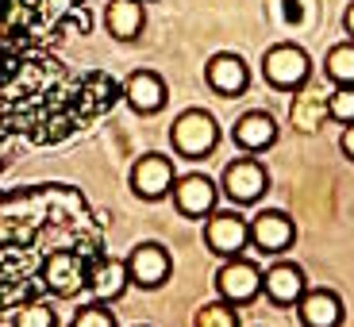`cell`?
<instances>
[{
	"label": "cell",
	"mask_w": 354,
	"mask_h": 327,
	"mask_svg": "<svg viewBox=\"0 0 354 327\" xmlns=\"http://www.w3.org/2000/svg\"><path fill=\"white\" fill-rule=\"evenodd\" d=\"M169 142L181 158H208L220 147V124L216 115H208L204 108H189L174 120L169 127Z\"/></svg>",
	"instance_id": "6da1fadb"
},
{
	"label": "cell",
	"mask_w": 354,
	"mask_h": 327,
	"mask_svg": "<svg viewBox=\"0 0 354 327\" xmlns=\"http://www.w3.org/2000/svg\"><path fill=\"white\" fill-rule=\"evenodd\" d=\"M262 70H266V81H270L274 88H281V93H297V88L312 77V58L297 43H277V46L266 50Z\"/></svg>",
	"instance_id": "7a4b0ae2"
},
{
	"label": "cell",
	"mask_w": 354,
	"mask_h": 327,
	"mask_svg": "<svg viewBox=\"0 0 354 327\" xmlns=\"http://www.w3.org/2000/svg\"><path fill=\"white\" fill-rule=\"evenodd\" d=\"M204 243L208 250L220 258H235L243 254V247L250 243V223L235 212H212L204 216Z\"/></svg>",
	"instance_id": "3957f363"
},
{
	"label": "cell",
	"mask_w": 354,
	"mask_h": 327,
	"mask_svg": "<svg viewBox=\"0 0 354 327\" xmlns=\"http://www.w3.org/2000/svg\"><path fill=\"white\" fill-rule=\"evenodd\" d=\"M216 289H220V297L227 304H250L258 292H262V270H258L254 262L235 254V258H227V265L216 274Z\"/></svg>",
	"instance_id": "277c9868"
},
{
	"label": "cell",
	"mask_w": 354,
	"mask_h": 327,
	"mask_svg": "<svg viewBox=\"0 0 354 327\" xmlns=\"http://www.w3.org/2000/svg\"><path fill=\"white\" fill-rule=\"evenodd\" d=\"M169 270H174L169 250L158 247V243H139V247L131 250V258H127V277H131V285H139V289H158V285H166Z\"/></svg>",
	"instance_id": "5b68a950"
},
{
	"label": "cell",
	"mask_w": 354,
	"mask_h": 327,
	"mask_svg": "<svg viewBox=\"0 0 354 327\" xmlns=\"http://www.w3.org/2000/svg\"><path fill=\"white\" fill-rule=\"evenodd\" d=\"M174 208L189 220H204L216 212V181L204 174H185L174 181Z\"/></svg>",
	"instance_id": "8992f818"
},
{
	"label": "cell",
	"mask_w": 354,
	"mask_h": 327,
	"mask_svg": "<svg viewBox=\"0 0 354 327\" xmlns=\"http://www.w3.org/2000/svg\"><path fill=\"white\" fill-rule=\"evenodd\" d=\"M174 162L166 154H142L131 169V189L142 196V200H158V196L174 193Z\"/></svg>",
	"instance_id": "52a82bcc"
},
{
	"label": "cell",
	"mask_w": 354,
	"mask_h": 327,
	"mask_svg": "<svg viewBox=\"0 0 354 327\" xmlns=\"http://www.w3.org/2000/svg\"><path fill=\"white\" fill-rule=\"evenodd\" d=\"M266 189H270V177H266V169L258 166L250 154L247 158H235L227 169H223V193H227L235 204H254Z\"/></svg>",
	"instance_id": "ba28073f"
},
{
	"label": "cell",
	"mask_w": 354,
	"mask_h": 327,
	"mask_svg": "<svg viewBox=\"0 0 354 327\" xmlns=\"http://www.w3.org/2000/svg\"><path fill=\"white\" fill-rule=\"evenodd\" d=\"M204 81H208V88L220 93V97H239L243 88L250 85V66L243 62L239 54H216V58H208V66H204Z\"/></svg>",
	"instance_id": "9c48e42d"
},
{
	"label": "cell",
	"mask_w": 354,
	"mask_h": 327,
	"mask_svg": "<svg viewBox=\"0 0 354 327\" xmlns=\"http://www.w3.org/2000/svg\"><path fill=\"white\" fill-rule=\"evenodd\" d=\"M250 243L258 250H266V254H285L297 243V227H292V220L285 212H262L250 223Z\"/></svg>",
	"instance_id": "30bf717a"
},
{
	"label": "cell",
	"mask_w": 354,
	"mask_h": 327,
	"mask_svg": "<svg viewBox=\"0 0 354 327\" xmlns=\"http://www.w3.org/2000/svg\"><path fill=\"white\" fill-rule=\"evenodd\" d=\"M262 292L270 297V304H277V308H292V304L304 297V274H301V265L277 262L274 270H266V274H262Z\"/></svg>",
	"instance_id": "8fae6325"
},
{
	"label": "cell",
	"mask_w": 354,
	"mask_h": 327,
	"mask_svg": "<svg viewBox=\"0 0 354 327\" xmlns=\"http://www.w3.org/2000/svg\"><path fill=\"white\" fill-rule=\"evenodd\" d=\"M297 316L304 327H339L343 324V301L331 289H304L297 301Z\"/></svg>",
	"instance_id": "7c38bea8"
},
{
	"label": "cell",
	"mask_w": 354,
	"mask_h": 327,
	"mask_svg": "<svg viewBox=\"0 0 354 327\" xmlns=\"http://www.w3.org/2000/svg\"><path fill=\"white\" fill-rule=\"evenodd\" d=\"M127 104L135 108V112H142V115H151V112H162L166 108V81L158 77L154 70H135L131 77H127Z\"/></svg>",
	"instance_id": "4fadbf2b"
},
{
	"label": "cell",
	"mask_w": 354,
	"mask_h": 327,
	"mask_svg": "<svg viewBox=\"0 0 354 327\" xmlns=\"http://www.w3.org/2000/svg\"><path fill=\"white\" fill-rule=\"evenodd\" d=\"M142 24H147L142 0H108L104 27H108V35H112V39H120V43H131V39L142 35Z\"/></svg>",
	"instance_id": "5bb4252c"
},
{
	"label": "cell",
	"mask_w": 354,
	"mask_h": 327,
	"mask_svg": "<svg viewBox=\"0 0 354 327\" xmlns=\"http://www.w3.org/2000/svg\"><path fill=\"white\" fill-rule=\"evenodd\" d=\"M43 277H46V285H50L54 292H62V297H73V292H81V289L88 285V274L81 270L77 254H70V250L46 258Z\"/></svg>",
	"instance_id": "9a60e30c"
},
{
	"label": "cell",
	"mask_w": 354,
	"mask_h": 327,
	"mask_svg": "<svg viewBox=\"0 0 354 327\" xmlns=\"http://www.w3.org/2000/svg\"><path fill=\"white\" fill-rule=\"evenodd\" d=\"M277 139V124L270 112H247L239 115V124H235V142H239L247 154H262L270 151Z\"/></svg>",
	"instance_id": "2e32d148"
},
{
	"label": "cell",
	"mask_w": 354,
	"mask_h": 327,
	"mask_svg": "<svg viewBox=\"0 0 354 327\" xmlns=\"http://www.w3.org/2000/svg\"><path fill=\"white\" fill-rule=\"evenodd\" d=\"M131 285L127 277V262H104L100 270L88 274V289L97 301H115V297H124V289Z\"/></svg>",
	"instance_id": "e0dca14e"
},
{
	"label": "cell",
	"mask_w": 354,
	"mask_h": 327,
	"mask_svg": "<svg viewBox=\"0 0 354 327\" xmlns=\"http://www.w3.org/2000/svg\"><path fill=\"white\" fill-rule=\"evenodd\" d=\"M328 77L331 85H354V43H339L328 54Z\"/></svg>",
	"instance_id": "ac0fdd59"
},
{
	"label": "cell",
	"mask_w": 354,
	"mask_h": 327,
	"mask_svg": "<svg viewBox=\"0 0 354 327\" xmlns=\"http://www.w3.org/2000/svg\"><path fill=\"white\" fill-rule=\"evenodd\" d=\"M196 327H239L235 304L216 301V304H208V308H201V316H196Z\"/></svg>",
	"instance_id": "d6986e66"
},
{
	"label": "cell",
	"mask_w": 354,
	"mask_h": 327,
	"mask_svg": "<svg viewBox=\"0 0 354 327\" xmlns=\"http://www.w3.org/2000/svg\"><path fill=\"white\" fill-rule=\"evenodd\" d=\"M328 115L339 124H354V85H335L328 97Z\"/></svg>",
	"instance_id": "ffe728a7"
},
{
	"label": "cell",
	"mask_w": 354,
	"mask_h": 327,
	"mask_svg": "<svg viewBox=\"0 0 354 327\" xmlns=\"http://www.w3.org/2000/svg\"><path fill=\"white\" fill-rule=\"evenodd\" d=\"M16 327H54V308L50 304H27L16 312Z\"/></svg>",
	"instance_id": "44dd1931"
},
{
	"label": "cell",
	"mask_w": 354,
	"mask_h": 327,
	"mask_svg": "<svg viewBox=\"0 0 354 327\" xmlns=\"http://www.w3.org/2000/svg\"><path fill=\"white\" fill-rule=\"evenodd\" d=\"M73 327H115L112 312L104 308V304H85V308H77V316H73Z\"/></svg>",
	"instance_id": "7402d4cb"
},
{
	"label": "cell",
	"mask_w": 354,
	"mask_h": 327,
	"mask_svg": "<svg viewBox=\"0 0 354 327\" xmlns=\"http://www.w3.org/2000/svg\"><path fill=\"white\" fill-rule=\"evenodd\" d=\"M339 147H343V154L354 162V124H346V131H343V142H339Z\"/></svg>",
	"instance_id": "603a6c76"
},
{
	"label": "cell",
	"mask_w": 354,
	"mask_h": 327,
	"mask_svg": "<svg viewBox=\"0 0 354 327\" xmlns=\"http://www.w3.org/2000/svg\"><path fill=\"white\" fill-rule=\"evenodd\" d=\"M343 24H346V31H351V35H354V4H351V8H346V16H343Z\"/></svg>",
	"instance_id": "cb8c5ba5"
}]
</instances>
